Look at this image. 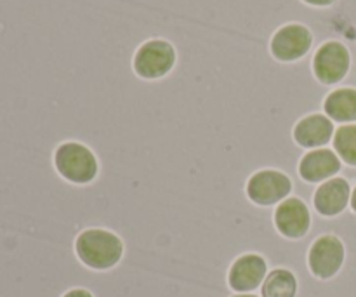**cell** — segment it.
I'll list each match as a JSON object with an SVG mask.
<instances>
[{
	"label": "cell",
	"mask_w": 356,
	"mask_h": 297,
	"mask_svg": "<svg viewBox=\"0 0 356 297\" xmlns=\"http://www.w3.org/2000/svg\"><path fill=\"white\" fill-rule=\"evenodd\" d=\"M313 35L309 28L305 24L291 23L282 26L280 30L275 31L271 37V54L278 59V61L291 63L298 61L302 56H306L312 49Z\"/></svg>",
	"instance_id": "cell-5"
},
{
	"label": "cell",
	"mask_w": 356,
	"mask_h": 297,
	"mask_svg": "<svg viewBox=\"0 0 356 297\" xmlns=\"http://www.w3.org/2000/svg\"><path fill=\"white\" fill-rule=\"evenodd\" d=\"M351 207H353V211L356 212V188H355L353 195H351Z\"/></svg>",
	"instance_id": "cell-18"
},
{
	"label": "cell",
	"mask_w": 356,
	"mask_h": 297,
	"mask_svg": "<svg viewBox=\"0 0 356 297\" xmlns=\"http://www.w3.org/2000/svg\"><path fill=\"white\" fill-rule=\"evenodd\" d=\"M309 270L315 277L332 278L344 263V246L337 236L323 235L312 246L308 254Z\"/></svg>",
	"instance_id": "cell-7"
},
{
	"label": "cell",
	"mask_w": 356,
	"mask_h": 297,
	"mask_svg": "<svg viewBox=\"0 0 356 297\" xmlns=\"http://www.w3.org/2000/svg\"><path fill=\"white\" fill-rule=\"evenodd\" d=\"M233 297H257V296H252V294H238V296H233Z\"/></svg>",
	"instance_id": "cell-19"
},
{
	"label": "cell",
	"mask_w": 356,
	"mask_h": 297,
	"mask_svg": "<svg viewBox=\"0 0 356 297\" xmlns=\"http://www.w3.org/2000/svg\"><path fill=\"white\" fill-rule=\"evenodd\" d=\"M334 148L341 159L350 166H356V125H343L334 136Z\"/></svg>",
	"instance_id": "cell-15"
},
{
	"label": "cell",
	"mask_w": 356,
	"mask_h": 297,
	"mask_svg": "<svg viewBox=\"0 0 356 297\" xmlns=\"http://www.w3.org/2000/svg\"><path fill=\"white\" fill-rule=\"evenodd\" d=\"M334 125L329 117L313 113L298 122L294 129V139L305 148H318L332 139Z\"/></svg>",
	"instance_id": "cell-12"
},
{
	"label": "cell",
	"mask_w": 356,
	"mask_h": 297,
	"mask_svg": "<svg viewBox=\"0 0 356 297\" xmlns=\"http://www.w3.org/2000/svg\"><path fill=\"white\" fill-rule=\"evenodd\" d=\"M341 170V160L332 150H313L299 162V174L308 183H320L330 179Z\"/></svg>",
	"instance_id": "cell-10"
},
{
	"label": "cell",
	"mask_w": 356,
	"mask_h": 297,
	"mask_svg": "<svg viewBox=\"0 0 356 297\" xmlns=\"http://www.w3.org/2000/svg\"><path fill=\"white\" fill-rule=\"evenodd\" d=\"M54 163L65 179L76 184H86L96 177L97 160L87 146L80 143H65L56 150Z\"/></svg>",
	"instance_id": "cell-2"
},
{
	"label": "cell",
	"mask_w": 356,
	"mask_h": 297,
	"mask_svg": "<svg viewBox=\"0 0 356 297\" xmlns=\"http://www.w3.org/2000/svg\"><path fill=\"white\" fill-rule=\"evenodd\" d=\"M302 2L309 3V6H315V7H327V6H332L336 0H302Z\"/></svg>",
	"instance_id": "cell-17"
},
{
	"label": "cell",
	"mask_w": 356,
	"mask_h": 297,
	"mask_svg": "<svg viewBox=\"0 0 356 297\" xmlns=\"http://www.w3.org/2000/svg\"><path fill=\"white\" fill-rule=\"evenodd\" d=\"M63 297H92L89 291H86V289H73V291L66 292Z\"/></svg>",
	"instance_id": "cell-16"
},
{
	"label": "cell",
	"mask_w": 356,
	"mask_h": 297,
	"mask_svg": "<svg viewBox=\"0 0 356 297\" xmlns=\"http://www.w3.org/2000/svg\"><path fill=\"white\" fill-rule=\"evenodd\" d=\"M176 65V51L172 44L162 38L145 42L134 56V70L141 79H162Z\"/></svg>",
	"instance_id": "cell-3"
},
{
	"label": "cell",
	"mask_w": 356,
	"mask_h": 297,
	"mask_svg": "<svg viewBox=\"0 0 356 297\" xmlns=\"http://www.w3.org/2000/svg\"><path fill=\"white\" fill-rule=\"evenodd\" d=\"M292 191V181L278 170H259L247 183V195L257 205L284 202Z\"/></svg>",
	"instance_id": "cell-6"
},
{
	"label": "cell",
	"mask_w": 356,
	"mask_h": 297,
	"mask_svg": "<svg viewBox=\"0 0 356 297\" xmlns=\"http://www.w3.org/2000/svg\"><path fill=\"white\" fill-rule=\"evenodd\" d=\"M75 249L86 266L92 270H108L120 261L124 243L115 233L106 230H87L76 239Z\"/></svg>",
	"instance_id": "cell-1"
},
{
	"label": "cell",
	"mask_w": 356,
	"mask_h": 297,
	"mask_svg": "<svg viewBox=\"0 0 356 297\" xmlns=\"http://www.w3.org/2000/svg\"><path fill=\"white\" fill-rule=\"evenodd\" d=\"M323 108L327 115L336 122L356 120V89L344 87V89L334 90L327 96Z\"/></svg>",
	"instance_id": "cell-13"
},
{
	"label": "cell",
	"mask_w": 356,
	"mask_h": 297,
	"mask_svg": "<svg viewBox=\"0 0 356 297\" xmlns=\"http://www.w3.org/2000/svg\"><path fill=\"white\" fill-rule=\"evenodd\" d=\"M275 225L278 232L287 239H301L312 226V216L308 207L299 198H285L275 212Z\"/></svg>",
	"instance_id": "cell-8"
},
{
	"label": "cell",
	"mask_w": 356,
	"mask_h": 297,
	"mask_svg": "<svg viewBox=\"0 0 356 297\" xmlns=\"http://www.w3.org/2000/svg\"><path fill=\"white\" fill-rule=\"evenodd\" d=\"M266 278V261L257 254L238 257L229 268V287L236 292H250L259 287Z\"/></svg>",
	"instance_id": "cell-9"
},
{
	"label": "cell",
	"mask_w": 356,
	"mask_h": 297,
	"mask_svg": "<svg viewBox=\"0 0 356 297\" xmlns=\"http://www.w3.org/2000/svg\"><path fill=\"white\" fill-rule=\"evenodd\" d=\"M351 200L350 183L343 177L325 181L315 193V207L322 216H337Z\"/></svg>",
	"instance_id": "cell-11"
},
{
	"label": "cell",
	"mask_w": 356,
	"mask_h": 297,
	"mask_svg": "<svg viewBox=\"0 0 356 297\" xmlns=\"http://www.w3.org/2000/svg\"><path fill=\"white\" fill-rule=\"evenodd\" d=\"M298 280L289 270H275L264 278L263 297H296Z\"/></svg>",
	"instance_id": "cell-14"
},
{
	"label": "cell",
	"mask_w": 356,
	"mask_h": 297,
	"mask_svg": "<svg viewBox=\"0 0 356 297\" xmlns=\"http://www.w3.org/2000/svg\"><path fill=\"white\" fill-rule=\"evenodd\" d=\"M351 65V56L346 45L341 42H325L313 58V73L325 86L341 82Z\"/></svg>",
	"instance_id": "cell-4"
}]
</instances>
